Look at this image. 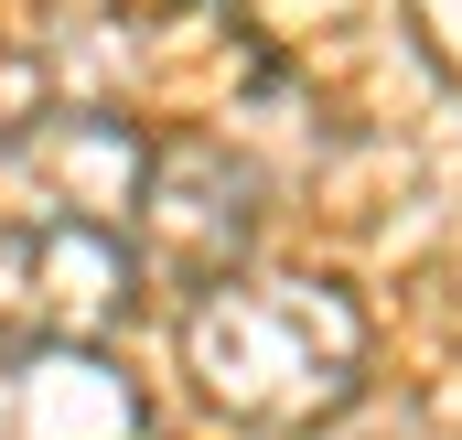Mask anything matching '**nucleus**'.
Returning a JSON list of instances; mask_svg holds the SVG:
<instances>
[{
	"instance_id": "obj_3",
	"label": "nucleus",
	"mask_w": 462,
	"mask_h": 440,
	"mask_svg": "<svg viewBox=\"0 0 462 440\" xmlns=\"http://www.w3.org/2000/svg\"><path fill=\"white\" fill-rule=\"evenodd\" d=\"M140 430H151L140 387L76 333H32L0 365V440H140Z\"/></svg>"
},
{
	"instance_id": "obj_1",
	"label": "nucleus",
	"mask_w": 462,
	"mask_h": 440,
	"mask_svg": "<svg viewBox=\"0 0 462 440\" xmlns=\"http://www.w3.org/2000/svg\"><path fill=\"white\" fill-rule=\"evenodd\" d=\"M183 365L205 376V398L258 430H301L323 408H345L355 365H365V323L345 290L312 280H205L194 323H183Z\"/></svg>"
},
{
	"instance_id": "obj_2",
	"label": "nucleus",
	"mask_w": 462,
	"mask_h": 440,
	"mask_svg": "<svg viewBox=\"0 0 462 440\" xmlns=\"http://www.w3.org/2000/svg\"><path fill=\"white\" fill-rule=\"evenodd\" d=\"M151 140L108 108H43L0 140V225H129Z\"/></svg>"
},
{
	"instance_id": "obj_4",
	"label": "nucleus",
	"mask_w": 462,
	"mask_h": 440,
	"mask_svg": "<svg viewBox=\"0 0 462 440\" xmlns=\"http://www.w3.org/2000/svg\"><path fill=\"white\" fill-rule=\"evenodd\" d=\"M0 280H32V290L0 301V312H22L32 333H76V344H87V333L129 301L140 258L118 247V225H0Z\"/></svg>"
}]
</instances>
